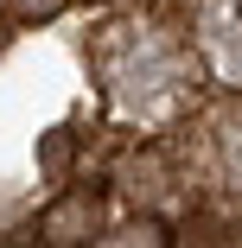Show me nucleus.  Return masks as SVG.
I'll return each instance as SVG.
<instances>
[{
	"label": "nucleus",
	"instance_id": "obj_1",
	"mask_svg": "<svg viewBox=\"0 0 242 248\" xmlns=\"http://www.w3.org/2000/svg\"><path fill=\"white\" fill-rule=\"evenodd\" d=\"M96 58H102L109 102L121 115H134V121H160L191 95V51L160 26H140V19L109 26Z\"/></svg>",
	"mask_w": 242,
	"mask_h": 248
},
{
	"label": "nucleus",
	"instance_id": "obj_2",
	"mask_svg": "<svg viewBox=\"0 0 242 248\" xmlns=\"http://www.w3.org/2000/svg\"><path fill=\"white\" fill-rule=\"evenodd\" d=\"M198 51L242 95V0H198Z\"/></svg>",
	"mask_w": 242,
	"mask_h": 248
},
{
	"label": "nucleus",
	"instance_id": "obj_3",
	"mask_svg": "<svg viewBox=\"0 0 242 248\" xmlns=\"http://www.w3.org/2000/svg\"><path fill=\"white\" fill-rule=\"evenodd\" d=\"M96 235H102V191H58L38 217L45 248H89Z\"/></svg>",
	"mask_w": 242,
	"mask_h": 248
},
{
	"label": "nucleus",
	"instance_id": "obj_4",
	"mask_svg": "<svg viewBox=\"0 0 242 248\" xmlns=\"http://www.w3.org/2000/svg\"><path fill=\"white\" fill-rule=\"evenodd\" d=\"M115 178H121V191H128V197H140V204H160V197L172 191V166H166L160 146H140V153H128Z\"/></svg>",
	"mask_w": 242,
	"mask_h": 248
},
{
	"label": "nucleus",
	"instance_id": "obj_5",
	"mask_svg": "<svg viewBox=\"0 0 242 248\" xmlns=\"http://www.w3.org/2000/svg\"><path fill=\"white\" fill-rule=\"evenodd\" d=\"M204 140H210V166H217L229 185H242V95L210 115V134H204Z\"/></svg>",
	"mask_w": 242,
	"mask_h": 248
},
{
	"label": "nucleus",
	"instance_id": "obj_6",
	"mask_svg": "<svg viewBox=\"0 0 242 248\" xmlns=\"http://www.w3.org/2000/svg\"><path fill=\"white\" fill-rule=\"evenodd\" d=\"M96 248H172V229H166L153 210H140V217L102 229V235H96Z\"/></svg>",
	"mask_w": 242,
	"mask_h": 248
},
{
	"label": "nucleus",
	"instance_id": "obj_7",
	"mask_svg": "<svg viewBox=\"0 0 242 248\" xmlns=\"http://www.w3.org/2000/svg\"><path fill=\"white\" fill-rule=\"evenodd\" d=\"M70 159H77L70 127H51V134L38 140V172H45V178H70Z\"/></svg>",
	"mask_w": 242,
	"mask_h": 248
},
{
	"label": "nucleus",
	"instance_id": "obj_8",
	"mask_svg": "<svg viewBox=\"0 0 242 248\" xmlns=\"http://www.w3.org/2000/svg\"><path fill=\"white\" fill-rule=\"evenodd\" d=\"M70 0H0V26H45L58 19Z\"/></svg>",
	"mask_w": 242,
	"mask_h": 248
},
{
	"label": "nucleus",
	"instance_id": "obj_9",
	"mask_svg": "<svg viewBox=\"0 0 242 248\" xmlns=\"http://www.w3.org/2000/svg\"><path fill=\"white\" fill-rule=\"evenodd\" d=\"M0 45H7V26H0Z\"/></svg>",
	"mask_w": 242,
	"mask_h": 248
},
{
	"label": "nucleus",
	"instance_id": "obj_10",
	"mask_svg": "<svg viewBox=\"0 0 242 248\" xmlns=\"http://www.w3.org/2000/svg\"><path fill=\"white\" fill-rule=\"evenodd\" d=\"M89 7H102V0H89Z\"/></svg>",
	"mask_w": 242,
	"mask_h": 248
}]
</instances>
